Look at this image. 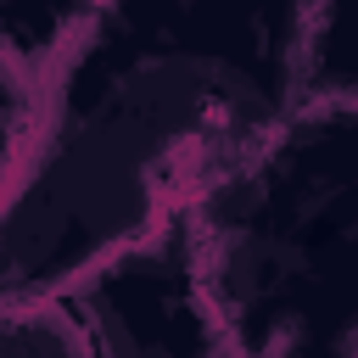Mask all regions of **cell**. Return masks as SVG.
<instances>
[{"mask_svg":"<svg viewBox=\"0 0 358 358\" xmlns=\"http://www.w3.org/2000/svg\"><path fill=\"white\" fill-rule=\"evenodd\" d=\"M268 140L274 95L235 56L196 45L129 56L22 179L0 229L6 274L34 285L123 252L246 179Z\"/></svg>","mask_w":358,"mask_h":358,"instance_id":"1","label":"cell"}]
</instances>
